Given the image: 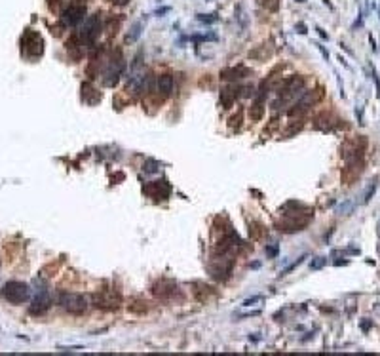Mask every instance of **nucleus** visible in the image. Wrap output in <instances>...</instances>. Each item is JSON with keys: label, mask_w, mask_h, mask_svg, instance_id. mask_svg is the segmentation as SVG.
Instances as JSON below:
<instances>
[{"label": "nucleus", "mask_w": 380, "mask_h": 356, "mask_svg": "<svg viewBox=\"0 0 380 356\" xmlns=\"http://www.w3.org/2000/svg\"><path fill=\"white\" fill-rule=\"evenodd\" d=\"M21 52L25 53L27 57H31V59L40 57L44 53V40L42 36H40V33L27 29L25 33H23V36H21Z\"/></svg>", "instance_id": "obj_1"}, {"label": "nucleus", "mask_w": 380, "mask_h": 356, "mask_svg": "<svg viewBox=\"0 0 380 356\" xmlns=\"http://www.w3.org/2000/svg\"><path fill=\"white\" fill-rule=\"evenodd\" d=\"M2 294L6 297V301L12 305H21L25 303L29 296H31V290L25 282H18V280H12L8 284H4L2 288Z\"/></svg>", "instance_id": "obj_2"}, {"label": "nucleus", "mask_w": 380, "mask_h": 356, "mask_svg": "<svg viewBox=\"0 0 380 356\" xmlns=\"http://www.w3.org/2000/svg\"><path fill=\"white\" fill-rule=\"evenodd\" d=\"M59 305L70 314H84L87 311V299L80 294H59Z\"/></svg>", "instance_id": "obj_3"}, {"label": "nucleus", "mask_w": 380, "mask_h": 356, "mask_svg": "<svg viewBox=\"0 0 380 356\" xmlns=\"http://www.w3.org/2000/svg\"><path fill=\"white\" fill-rule=\"evenodd\" d=\"M101 29H103V25H101V18H99V14H95V16H91V18H87L86 25H84V29H82V33H80V40H82V44L86 46V48H91L95 44V40L99 38V33H101Z\"/></svg>", "instance_id": "obj_4"}, {"label": "nucleus", "mask_w": 380, "mask_h": 356, "mask_svg": "<svg viewBox=\"0 0 380 356\" xmlns=\"http://www.w3.org/2000/svg\"><path fill=\"white\" fill-rule=\"evenodd\" d=\"M321 97H323V92H321V90H308V92H303V94L299 96V101H297L293 109L289 111V114L303 113V111H306L308 107L318 103Z\"/></svg>", "instance_id": "obj_5"}, {"label": "nucleus", "mask_w": 380, "mask_h": 356, "mask_svg": "<svg viewBox=\"0 0 380 356\" xmlns=\"http://www.w3.org/2000/svg\"><path fill=\"white\" fill-rule=\"evenodd\" d=\"M86 16V6H80V4H70L67 10H63L61 14V23L65 27H72L80 23Z\"/></svg>", "instance_id": "obj_6"}, {"label": "nucleus", "mask_w": 380, "mask_h": 356, "mask_svg": "<svg viewBox=\"0 0 380 356\" xmlns=\"http://www.w3.org/2000/svg\"><path fill=\"white\" fill-rule=\"evenodd\" d=\"M143 191H145V194L150 196V198L165 200L171 194V187L167 185V181H152V183H148V185H145Z\"/></svg>", "instance_id": "obj_7"}, {"label": "nucleus", "mask_w": 380, "mask_h": 356, "mask_svg": "<svg viewBox=\"0 0 380 356\" xmlns=\"http://www.w3.org/2000/svg\"><path fill=\"white\" fill-rule=\"evenodd\" d=\"M122 70H124V59H122V55H118L116 61L111 59L109 69L105 70V84H107V86H114V84L120 80Z\"/></svg>", "instance_id": "obj_8"}, {"label": "nucleus", "mask_w": 380, "mask_h": 356, "mask_svg": "<svg viewBox=\"0 0 380 356\" xmlns=\"http://www.w3.org/2000/svg\"><path fill=\"white\" fill-rule=\"evenodd\" d=\"M93 303L95 307H101V309H118L120 296L114 292H101V294H95Z\"/></svg>", "instance_id": "obj_9"}, {"label": "nucleus", "mask_w": 380, "mask_h": 356, "mask_svg": "<svg viewBox=\"0 0 380 356\" xmlns=\"http://www.w3.org/2000/svg\"><path fill=\"white\" fill-rule=\"evenodd\" d=\"M251 75H253V70H251L249 67H243V65L221 70V79L228 80V82H236V80H242L245 79V77H251Z\"/></svg>", "instance_id": "obj_10"}, {"label": "nucleus", "mask_w": 380, "mask_h": 356, "mask_svg": "<svg viewBox=\"0 0 380 356\" xmlns=\"http://www.w3.org/2000/svg\"><path fill=\"white\" fill-rule=\"evenodd\" d=\"M173 88H175V82H173L171 75H162V77H158V80H156V90H158V94H162V97L171 96Z\"/></svg>", "instance_id": "obj_11"}, {"label": "nucleus", "mask_w": 380, "mask_h": 356, "mask_svg": "<svg viewBox=\"0 0 380 356\" xmlns=\"http://www.w3.org/2000/svg\"><path fill=\"white\" fill-rule=\"evenodd\" d=\"M50 305H52L50 296H48L46 292H42L40 296H36V299L33 301V305H31V314H44L50 309Z\"/></svg>", "instance_id": "obj_12"}, {"label": "nucleus", "mask_w": 380, "mask_h": 356, "mask_svg": "<svg viewBox=\"0 0 380 356\" xmlns=\"http://www.w3.org/2000/svg\"><path fill=\"white\" fill-rule=\"evenodd\" d=\"M175 290H177V286L171 284V282H160V284L154 286L152 294H154L156 297H160V299H169V297L175 296Z\"/></svg>", "instance_id": "obj_13"}, {"label": "nucleus", "mask_w": 380, "mask_h": 356, "mask_svg": "<svg viewBox=\"0 0 380 356\" xmlns=\"http://www.w3.org/2000/svg\"><path fill=\"white\" fill-rule=\"evenodd\" d=\"M238 88H223L221 90V105H223V109H230L234 103H236V97H238Z\"/></svg>", "instance_id": "obj_14"}, {"label": "nucleus", "mask_w": 380, "mask_h": 356, "mask_svg": "<svg viewBox=\"0 0 380 356\" xmlns=\"http://www.w3.org/2000/svg\"><path fill=\"white\" fill-rule=\"evenodd\" d=\"M262 101H264L262 97H257L255 103L249 107V116L253 122H259L260 118H262V114H264V103H262Z\"/></svg>", "instance_id": "obj_15"}, {"label": "nucleus", "mask_w": 380, "mask_h": 356, "mask_svg": "<svg viewBox=\"0 0 380 356\" xmlns=\"http://www.w3.org/2000/svg\"><path fill=\"white\" fill-rule=\"evenodd\" d=\"M147 301H143V299H135V301H131V305L128 307V311L133 314H145L148 311L147 307Z\"/></svg>", "instance_id": "obj_16"}, {"label": "nucleus", "mask_w": 380, "mask_h": 356, "mask_svg": "<svg viewBox=\"0 0 380 356\" xmlns=\"http://www.w3.org/2000/svg\"><path fill=\"white\" fill-rule=\"evenodd\" d=\"M266 235V229L260 225V223H251L249 227V236L253 240H260L262 236Z\"/></svg>", "instance_id": "obj_17"}, {"label": "nucleus", "mask_w": 380, "mask_h": 356, "mask_svg": "<svg viewBox=\"0 0 380 356\" xmlns=\"http://www.w3.org/2000/svg\"><path fill=\"white\" fill-rule=\"evenodd\" d=\"M259 4L268 12H277L279 10V0H259Z\"/></svg>", "instance_id": "obj_18"}, {"label": "nucleus", "mask_w": 380, "mask_h": 356, "mask_svg": "<svg viewBox=\"0 0 380 356\" xmlns=\"http://www.w3.org/2000/svg\"><path fill=\"white\" fill-rule=\"evenodd\" d=\"M141 21H137V23H133V27H131V33L128 35V42H135L139 38V35H141Z\"/></svg>", "instance_id": "obj_19"}, {"label": "nucleus", "mask_w": 380, "mask_h": 356, "mask_svg": "<svg viewBox=\"0 0 380 356\" xmlns=\"http://www.w3.org/2000/svg\"><path fill=\"white\" fill-rule=\"evenodd\" d=\"M374 191H376V179L372 181V185L369 187V189H367V192H365V198H363V202H365V204H367V202L371 200V196L374 194Z\"/></svg>", "instance_id": "obj_20"}, {"label": "nucleus", "mask_w": 380, "mask_h": 356, "mask_svg": "<svg viewBox=\"0 0 380 356\" xmlns=\"http://www.w3.org/2000/svg\"><path fill=\"white\" fill-rule=\"evenodd\" d=\"M46 2H48V8L52 12H59L61 4H63V0H46Z\"/></svg>", "instance_id": "obj_21"}, {"label": "nucleus", "mask_w": 380, "mask_h": 356, "mask_svg": "<svg viewBox=\"0 0 380 356\" xmlns=\"http://www.w3.org/2000/svg\"><path fill=\"white\" fill-rule=\"evenodd\" d=\"M240 120H242V114L240 113H238V116H232V118H230V128H234V126L238 128V126H240Z\"/></svg>", "instance_id": "obj_22"}, {"label": "nucleus", "mask_w": 380, "mask_h": 356, "mask_svg": "<svg viewBox=\"0 0 380 356\" xmlns=\"http://www.w3.org/2000/svg\"><path fill=\"white\" fill-rule=\"evenodd\" d=\"M156 166H158L156 162H147V164H145V172H156V170H158Z\"/></svg>", "instance_id": "obj_23"}, {"label": "nucleus", "mask_w": 380, "mask_h": 356, "mask_svg": "<svg viewBox=\"0 0 380 356\" xmlns=\"http://www.w3.org/2000/svg\"><path fill=\"white\" fill-rule=\"evenodd\" d=\"M323 263H325V259H323V257H318V261H316V263H312V269H320Z\"/></svg>", "instance_id": "obj_24"}, {"label": "nucleus", "mask_w": 380, "mask_h": 356, "mask_svg": "<svg viewBox=\"0 0 380 356\" xmlns=\"http://www.w3.org/2000/svg\"><path fill=\"white\" fill-rule=\"evenodd\" d=\"M372 79H374V82H376V90H378V97H380V80H378V75H376V70L372 69Z\"/></svg>", "instance_id": "obj_25"}, {"label": "nucleus", "mask_w": 380, "mask_h": 356, "mask_svg": "<svg viewBox=\"0 0 380 356\" xmlns=\"http://www.w3.org/2000/svg\"><path fill=\"white\" fill-rule=\"evenodd\" d=\"M200 21H206V23H215L217 18H206V16H198Z\"/></svg>", "instance_id": "obj_26"}, {"label": "nucleus", "mask_w": 380, "mask_h": 356, "mask_svg": "<svg viewBox=\"0 0 380 356\" xmlns=\"http://www.w3.org/2000/svg\"><path fill=\"white\" fill-rule=\"evenodd\" d=\"M131 0H113L114 6H126V4H130Z\"/></svg>", "instance_id": "obj_27"}, {"label": "nucleus", "mask_w": 380, "mask_h": 356, "mask_svg": "<svg viewBox=\"0 0 380 356\" xmlns=\"http://www.w3.org/2000/svg\"><path fill=\"white\" fill-rule=\"evenodd\" d=\"M260 299H262V297H253V299H247V301H245L243 305H245V307H251V305L257 303V301H260Z\"/></svg>", "instance_id": "obj_28"}, {"label": "nucleus", "mask_w": 380, "mask_h": 356, "mask_svg": "<svg viewBox=\"0 0 380 356\" xmlns=\"http://www.w3.org/2000/svg\"><path fill=\"white\" fill-rule=\"evenodd\" d=\"M316 46H318V48H320V52L323 53V57H325V59H329V52H327V50H325V48H323V46H321V44H316Z\"/></svg>", "instance_id": "obj_29"}, {"label": "nucleus", "mask_w": 380, "mask_h": 356, "mask_svg": "<svg viewBox=\"0 0 380 356\" xmlns=\"http://www.w3.org/2000/svg\"><path fill=\"white\" fill-rule=\"evenodd\" d=\"M304 29H306V27H304L303 23H301V25H299V33H301V35H304V33H306V31H304Z\"/></svg>", "instance_id": "obj_30"}, {"label": "nucleus", "mask_w": 380, "mask_h": 356, "mask_svg": "<svg viewBox=\"0 0 380 356\" xmlns=\"http://www.w3.org/2000/svg\"><path fill=\"white\" fill-rule=\"evenodd\" d=\"M297 2H306V0H297Z\"/></svg>", "instance_id": "obj_31"}]
</instances>
